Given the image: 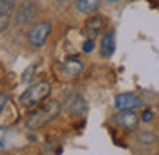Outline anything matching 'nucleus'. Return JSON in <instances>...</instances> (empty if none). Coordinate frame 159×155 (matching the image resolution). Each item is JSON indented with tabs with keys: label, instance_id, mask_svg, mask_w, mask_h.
I'll list each match as a JSON object with an SVG mask.
<instances>
[{
	"label": "nucleus",
	"instance_id": "nucleus-11",
	"mask_svg": "<svg viewBox=\"0 0 159 155\" xmlns=\"http://www.w3.org/2000/svg\"><path fill=\"white\" fill-rule=\"evenodd\" d=\"M77 11L82 14H93L99 7V0H74Z\"/></svg>",
	"mask_w": 159,
	"mask_h": 155
},
{
	"label": "nucleus",
	"instance_id": "nucleus-3",
	"mask_svg": "<svg viewBox=\"0 0 159 155\" xmlns=\"http://www.w3.org/2000/svg\"><path fill=\"white\" fill-rule=\"evenodd\" d=\"M50 32H52V24L46 21H39L36 24H33L28 31V43L33 48H39L46 43Z\"/></svg>",
	"mask_w": 159,
	"mask_h": 155
},
{
	"label": "nucleus",
	"instance_id": "nucleus-16",
	"mask_svg": "<svg viewBox=\"0 0 159 155\" xmlns=\"http://www.w3.org/2000/svg\"><path fill=\"white\" fill-rule=\"evenodd\" d=\"M152 118H154V114H152V111H144V113H142V118L140 119L144 121V123H149V121H152Z\"/></svg>",
	"mask_w": 159,
	"mask_h": 155
},
{
	"label": "nucleus",
	"instance_id": "nucleus-1",
	"mask_svg": "<svg viewBox=\"0 0 159 155\" xmlns=\"http://www.w3.org/2000/svg\"><path fill=\"white\" fill-rule=\"evenodd\" d=\"M58 114H60V104L57 101H50V102L43 104L41 107L34 109L33 113H29V116L26 118V128L28 130H39L46 123L53 121Z\"/></svg>",
	"mask_w": 159,
	"mask_h": 155
},
{
	"label": "nucleus",
	"instance_id": "nucleus-12",
	"mask_svg": "<svg viewBox=\"0 0 159 155\" xmlns=\"http://www.w3.org/2000/svg\"><path fill=\"white\" fill-rule=\"evenodd\" d=\"M34 14H36V9L33 4H24L19 11V22H31L34 19Z\"/></svg>",
	"mask_w": 159,
	"mask_h": 155
},
{
	"label": "nucleus",
	"instance_id": "nucleus-18",
	"mask_svg": "<svg viewBox=\"0 0 159 155\" xmlns=\"http://www.w3.org/2000/svg\"><path fill=\"white\" fill-rule=\"evenodd\" d=\"M108 2H111V4H116V2H120V0H108Z\"/></svg>",
	"mask_w": 159,
	"mask_h": 155
},
{
	"label": "nucleus",
	"instance_id": "nucleus-14",
	"mask_svg": "<svg viewBox=\"0 0 159 155\" xmlns=\"http://www.w3.org/2000/svg\"><path fill=\"white\" fill-rule=\"evenodd\" d=\"M82 51H84V53H93V51H94V41H93V39L87 38L86 41H84V45H82Z\"/></svg>",
	"mask_w": 159,
	"mask_h": 155
},
{
	"label": "nucleus",
	"instance_id": "nucleus-15",
	"mask_svg": "<svg viewBox=\"0 0 159 155\" xmlns=\"http://www.w3.org/2000/svg\"><path fill=\"white\" fill-rule=\"evenodd\" d=\"M34 70H36V67H34V65H31L28 70H26V72H24V77H22V84H28L29 80L33 79V75H31V73L34 72Z\"/></svg>",
	"mask_w": 159,
	"mask_h": 155
},
{
	"label": "nucleus",
	"instance_id": "nucleus-5",
	"mask_svg": "<svg viewBox=\"0 0 159 155\" xmlns=\"http://www.w3.org/2000/svg\"><path fill=\"white\" fill-rule=\"evenodd\" d=\"M14 9H16V0H0V31L2 32L7 29Z\"/></svg>",
	"mask_w": 159,
	"mask_h": 155
},
{
	"label": "nucleus",
	"instance_id": "nucleus-7",
	"mask_svg": "<svg viewBox=\"0 0 159 155\" xmlns=\"http://www.w3.org/2000/svg\"><path fill=\"white\" fill-rule=\"evenodd\" d=\"M115 123H116L118 126L125 128V130H132V128L137 126L139 118L134 111H120V114L115 116Z\"/></svg>",
	"mask_w": 159,
	"mask_h": 155
},
{
	"label": "nucleus",
	"instance_id": "nucleus-13",
	"mask_svg": "<svg viewBox=\"0 0 159 155\" xmlns=\"http://www.w3.org/2000/svg\"><path fill=\"white\" fill-rule=\"evenodd\" d=\"M139 140L142 141V143H145L147 140H151L152 143H156V135L154 133H151V131H142V133H139Z\"/></svg>",
	"mask_w": 159,
	"mask_h": 155
},
{
	"label": "nucleus",
	"instance_id": "nucleus-4",
	"mask_svg": "<svg viewBox=\"0 0 159 155\" xmlns=\"http://www.w3.org/2000/svg\"><path fill=\"white\" fill-rule=\"evenodd\" d=\"M115 107L118 111H135L139 107H142V99L135 94H128V92L118 94L115 97Z\"/></svg>",
	"mask_w": 159,
	"mask_h": 155
},
{
	"label": "nucleus",
	"instance_id": "nucleus-2",
	"mask_svg": "<svg viewBox=\"0 0 159 155\" xmlns=\"http://www.w3.org/2000/svg\"><path fill=\"white\" fill-rule=\"evenodd\" d=\"M50 90H52V85L48 82H38L34 85L28 87L24 92L19 96V104L22 107H33L36 104H39L41 101H45L46 97L50 96Z\"/></svg>",
	"mask_w": 159,
	"mask_h": 155
},
{
	"label": "nucleus",
	"instance_id": "nucleus-8",
	"mask_svg": "<svg viewBox=\"0 0 159 155\" xmlns=\"http://www.w3.org/2000/svg\"><path fill=\"white\" fill-rule=\"evenodd\" d=\"M101 29H103V17L94 15V17H91L89 21L86 22V26H84V34H86V38L94 39L101 32Z\"/></svg>",
	"mask_w": 159,
	"mask_h": 155
},
{
	"label": "nucleus",
	"instance_id": "nucleus-6",
	"mask_svg": "<svg viewBox=\"0 0 159 155\" xmlns=\"http://www.w3.org/2000/svg\"><path fill=\"white\" fill-rule=\"evenodd\" d=\"M67 111H69L70 116H82L87 111V104L80 96L74 94V96H70L69 101H67Z\"/></svg>",
	"mask_w": 159,
	"mask_h": 155
},
{
	"label": "nucleus",
	"instance_id": "nucleus-17",
	"mask_svg": "<svg viewBox=\"0 0 159 155\" xmlns=\"http://www.w3.org/2000/svg\"><path fill=\"white\" fill-rule=\"evenodd\" d=\"M7 102H9V97H7V94H2V97H0V111H4V109H5V106H7Z\"/></svg>",
	"mask_w": 159,
	"mask_h": 155
},
{
	"label": "nucleus",
	"instance_id": "nucleus-9",
	"mask_svg": "<svg viewBox=\"0 0 159 155\" xmlns=\"http://www.w3.org/2000/svg\"><path fill=\"white\" fill-rule=\"evenodd\" d=\"M84 70V65L80 60L77 58H72V60H67L65 63H63L62 67V72L65 77H69V79H74V77H79L80 73H82Z\"/></svg>",
	"mask_w": 159,
	"mask_h": 155
},
{
	"label": "nucleus",
	"instance_id": "nucleus-10",
	"mask_svg": "<svg viewBox=\"0 0 159 155\" xmlns=\"http://www.w3.org/2000/svg\"><path fill=\"white\" fill-rule=\"evenodd\" d=\"M115 48H116V41H115V32L110 31L103 36L101 39V55L104 58H110L111 55L115 53Z\"/></svg>",
	"mask_w": 159,
	"mask_h": 155
}]
</instances>
